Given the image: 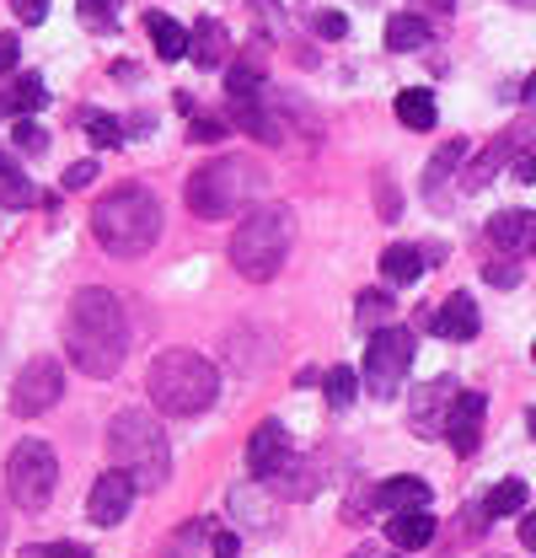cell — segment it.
I'll use <instances>...</instances> for the list:
<instances>
[{
  "instance_id": "36",
  "label": "cell",
  "mask_w": 536,
  "mask_h": 558,
  "mask_svg": "<svg viewBox=\"0 0 536 558\" xmlns=\"http://www.w3.org/2000/svg\"><path fill=\"white\" fill-rule=\"evenodd\" d=\"M22 558H92V548H81V543H33V548H22Z\"/></svg>"
},
{
  "instance_id": "13",
  "label": "cell",
  "mask_w": 536,
  "mask_h": 558,
  "mask_svg": "<svg viewBox=\"0 0 536 558\" xmlns=\"http://www.w3.org/2000/svg\"><path fill=\"white\" fill-rule=\"evenodd\" d=\"M451 403H456V381L451 376H435L429 387H418L413 392V429L418 435H446V414H451Z\"/></svg>"
},
{
  "instance_id": "39",
  "label": "cell",
  "mask_w": 536,
  "mask_h": 558,
  "mask_svg": "<svg viewBox=\"0 0 536 558\" xmlns=\"http://www.w3.org/2000/svg\"><path fill=\"white\" fill-rule=\"evenodd\" d=\"M11 11H16V22H27V27H38V22L49 16V0H11Z\"/></svg>"
},
{
  "instance_id": "47",
  "label": "cell",
  "mask_w": 536,
  "mask_h": 558,
  "mask_svg": "<svg viewBox=\"0 0 536 558\" xmlns=\"http://www.w3.org/2000/svg\"><path fill=\"white\" fill-rule=\"evenodd\" d=\"M521 97H526V102H536V75L526 81V86H521Z\"/></svg>"
},
{
  "instance_id": "27",
  "label": "cell",
  "mask_w": 536,
  "mask_h": 558,
  "mask_svg": "<svg viewBox=\"0 0 536 558\" xmlns=\"http://www.w3.org/2000/svg\"><path fill=\"white\" fill-rule=\"evenodd\" d=\"M510 150H515V135H499V140H494V145H488V150H483V156H477V161L467 167V178H462V183H467V189H488V183H494V172H499V167L510 161Z\"/></svg>"
},
{
  "instance_id": "19",
  "label": "cell",
  "mask_w": 536,
  "mask_h": 558,
  "mask_svg": "<svg viewBox=\"0 0 536 558\" xmlns=\"http://www.w3.org/2000/svg\"><path fill=\"white\" fill-rule=\"evenodd\" d=\"M467 161V140H446L440 150H435V161H429V172H424V194H429V205H446L440 194H446V183H451V172Z\"/></svg>"
},
{
  "instance_id": "17",
  "label": "cell",
  "mask_w": 536,
  "mask_h": 558,
  "mask_svg": "<svg viewBox=\"0 0 536 558\" xmlns=\"http://www.w3.org/2000/svg\"><path fill=\"white\" fill-rule=\"evenodd\" d=\"M231 124L247 130L253 140H264V145H279V140H284L279 119L264 108V92H258V97H231Z\"/></svg>"
},
{
  "instance_id": "35",
  "label": "cell",
  "mask_w": 536,
  "mask_h": 558,
  "mask_svg": "<svg viewBox=\"0 0 536 558\" xmlns=\"http://www.w3.org/2000/svg\"><path fill=\"white\" fill-rule=\"evenodd\" d=\"M11 140H16V150H22V156H44V150H49V130H44V124H33V119H16Z\"/></svg>"
},
{
  "instance_id": "24",
  "label": "cell",
  "mask_w": 536,
  "mask_h": 558,
  "mask_svg": "<svg viewBox=\"0 0 536 558\" xmlns=\"http://www.w3.org/2000/svg\"><path fill=\"white\" fill-rule=\"evenodd\" d=\"M424 264H429V253H418V247H407V242H392V247L381 253V275L392 279V284H413V279L424 275Z\"/></svg>"
},
{
  "instance_id": "25",
  "label": "cell",
  "mask_w": 536,
  "mask_h": 558,
  "mask_svg": "<svg viewBox=\"0 0 536 558\" xmlns=\"http://www.w3.org/2000/svg\"><path fill=\"white\" fill-rule=\"evenodd\" d=\"M49 102V86L38 75H16L11 92H0V113H38Z\"/></svg>"
},
{
  "instance_id": "9",
  "label": "cell",
  "mask_w": 536,
  "mask_h": 558,
  "mask_svg": "<svg viewBox=\"0 0 536 558\" xmlns=\"http://www.w3.org/2000/svg\"><path fill=\"white\" fill-rule=\"evenodd\" d=\"M60 398H65V371H60V360L38 354V360H27V365L16 371V387H11V409H16L22 418L49 414V409H54Z\"/></svg>"
},
{
  "instance_id": "8",
  "label": "cell",
  "mask_w": 536,
  "mask_h": 558,
  "mask_svg": "<svg viewBox=\"0 0 536 558\" xmlns=\"http://www.w3.org/2000/svg\"><path fill=\"white\" fill-rule=\"evenodd\" d=\"M407 365H413V333L407 328H376L370 349H365V387L376 398H398Z\"/></svg>"
},
{
  "instance_id": "32",
  "label": "cell",
  "mask_w": 536,
  "mask_h": 558,
  "mask_svg": "<svg viewBox=\"0 0 536 558\" xmlns=\"http://www.w3.org/2000/svg\"><path fill=\"white\" fill-rule=\"evenodd\" d=\"M81 130L92 135V145H102V150L124 145V135H130V130H124L119 119H108V113H97V108H86V113H81Z\"/></svg>"
},
{
  "instance_id": "45",
  "label": "cell",
  "mask_w": 536,
  "mask_h": 558,
  "mask_svg": "<svg viewBox=\"0 0 536 558\" xmlns=\"http://www.w3.org/2000/svg\"><path fill=\"white\" fill-rule=\"evenodd\" d=\"M418 11H429V16H451L456 0H418Z\"/></svg>"
},
{
  "instance_id": "22",
  "label": "cell",
  "mask_w": 536,
  "mask_h": 558,
  "mask_svg": "<svg viewBox=\"0 0 536 558\" xmlns=\"http://www.w3.org/2000/svg\"><path fill=\"white\" fill-rule=\"evenodd\" d=\"M429 44V22L418 16V11H398L392 22H387V49L392 54H413V49H424Z\"/></svg>"
},
{
  "instance_id": "6",
  "label": "cell",
  "mask_w": 536,
  "mask_h": 558,
  "mask_svg": "<svg viewBox=\"0 0 536 558\" xmlns=\"http://www.w3.org/2000/svg\"><path fill=\"white\" fill-rule=\"evenodd\" d=\"M108 451H113V462H119L139 488H161L167 473H172L167 435H161V424L145 414V409L113 414V424H108Z\"/></svg>"
},
{
  "instance_id": "50",
  "label": "cell",
  "mask_w": 536,
  "mask_h": 558,
  "mask_svg": "<svg viewBox=\"0 0 536 558\" xmlns=\"http://www.w3.org/2000/svg\"><path fill=\"white\" fill-rule=\"evenodd\" d=\"M354 558H370V554H354Z\"/></svg>"
},
{
  "instance_id": "49",
  "label": "cell",
  "mask_w": 536,
  "mask_h": 558,
  "mask_svg": "<svg viewBox=\"0 0 536 558\" xmlns=\"http://www.w3.org/2000/svg\"><path fill=\"white\" fill-rule=\"evenodd\" d=\"M0 537H5V515H0Z\"/></svg>"
},
{
  "instance_id": "33",
  "label": "cell",
  "mask_w": 536,
  "mask_h": 558,
  "mask_svg": "<svg viewBox=\"0 0 536 558\" xmlns=\"http://www.w3.org/2000/svg\"><path fill=\"white\" fill-rule=\"evenodd\" d=\"M75 11L92 33H113V22H119V0H75Z\"/></svg>"
},
{
  "instance_id": "46",
  "label": "cell",
  "mask_w": 536,
  "mask_h": 558,
  "mask_svg": "<svg viewBox=\"0 0 536 558\" xmlns=\"http://www.w3.org/2000/svg\"><path fill=\"white\" fill-rule=\"evenodd\" d=\"M521 543L536 554V515H521Z\"/></svg>"
},
{
  "instance_id": "2",
  "label": "cell",
  "mask_w": 536,
  "mask_h": 558,
  "mask_svg": "<svg viewBox=\"0 0 536 558\" xmlns=\"http://www.w3.org/2000/svg\"><path fill=\"white\" fill-rule=\"evenodd\" d=\"M161 199L145 189V183H119L108 189L97 205H92V236L102 242V253L113 258H145L156 242H161Z\"/></svg>"
},
{
  "instance_id": "20",
  "label": "cell",
  "mask_w": 536,
  "mask_h": 558,
  "mask_svg": "<svg viewBox=\"0 0 536 558\" xmlns=\"http://www.w3.org/2000/svg\"><path fill=\"white\" fill-rule=\"evenodd\" d=\"M226 54H231V44H226V27L209 16V22H199L194 27V38H188V60L199 70H220L226 65Z\"/></svg>"
},
{
  "instance_id": "14",
  "label": "cell",
  "mask_w": 536,
  "mask_h": 558,
  "mask_svg": "<svg viewBox=\"0 0 536 558\" xmlns=\"http://www.w3.org/2000/svg\"><path fill=\"white\" fill-rule=\"evenodd\" d=\"M488 242L499 247V253H536V209H499L494 220H488Z\"/></svg>"
},
{
  "instance_id": "11",
  "label": "cell",
  "mask_w": 536,
  "mask_h": 558,
  "mask_svg": "<svg viewBox=\"0 0 536 558\" xmlns=\"http://www.w3.org/2000/svg\"><path fill=\"white\" fill-rule=\"evenodd\" d=\"M483 418H488V398L483 392H456L451 414H446V440L456 457H472L477 440H483Z\"/></svg>"
},
{
  "instance_id": "7",
  "label": "cell",
  "mask_w": 536,
  "mask_h": 558,
  "mask_svg": "<svg viewBox=\"0 0 536 558\" xmlns=\"http://www.w3.org/2000/svg\"><path fill=\"white\" fill-rule=\"evenodd\" d=\"M60 484V462H54V446L49 440H16L11 457H5V494L16 510H44L54 499Z\"/></svg>"
},
{
  "instance_id": "5",
  "label": "cell",
  "mask_w": 536,
  "mask_h": 558,
  "mask_svg": "<svg viewBox=\"0 0 536 558\" xmlns=\"http://www.w3.org/2000/svg\"><path fill=\"white\" fill-rule=\"evenodd\" d=\"M290 236H295V220H290L284 205L253 209V215L236 226V236H231V264H236V275L253 279V284H268V279L284 269V258H290Z\"/></svg>"
},
{
  "instance_id": "26",
  "label": "cell",
  "mask_w": 536,
  "mask_h": 558,
  "mask_svg": "<svg viewBox=\"0 0 536 558\" xmlns=\"http://www.w3.org/2000/svg\"><path fill=\"white\" fill-rule=\"evenodd\" d=\"M0 205L5 209H27L38 205V189L27 183V172L11 161V156H0Z\"/></svg>"
},
{
  "instance_id": "18",
  "label": "cell",
  "mask_w": 536,
  "mask_h": 558,
  "mask_svg": "<svg viewBox=\"0 0 536 558\" xmlns=\"http://www.w3.org/2000/svg\"><path fill=\"white\" fill-rule=\"evenodd\" d=\"M429 505V484L424 478H413V473H402V478H387V484L376 488V510H424Z\"/></svg>"
},
{
  "instance_id": "41",
  "label": "cell",
  "mask_w": 536,
  "mask_h": 558,
  "mask_svg": "<svg viewBox=\"0 0 536 558\" xmlns=\"http://www.w3.org/2000/svg\"><path fill=\"white\" fill-rule=\"evenodd\" d=\"M483 275H488V284H499V290H510V284H521V269H515L510 258H504V264H488Z\"/></svg>"
},
{
  "instance_id": "51",
  "label": "cell",
  "mask_w": 536,
  "mask_h": 558,
  "mask_svg": "<svg viewBox=\"0 0 536 558\" xmlns=\"http://www.w3.org/2000/svg\"><path fill=\"white\" fill-rule=\"evenodd\" d=\"M532 354H536V349H532Z\"/></svg>"
},
{
  "instance_id": "3",
  "label": "cell",
  "mask_w": 536,
  "mask_h": 558,
  "mask_svg": "<svg viewBox=\"0 0 536 558\" xmlns=\"http://www.w3.org/2000/svg\"><path fill=\"white\" fill-rule=\"evenodd\" d=\"M150 403L172 418H194L220 398V371L204 360L199 349H167L150 360Z\"/></svg>"
},
{
  "instance_id": "43",
  "label": "cell",
  "mask_w": 536,
  "mask_h": 558,
  "mask_svg": "<svg viewBox=\"0 0 536 558\" xmlns=\"http://www.w3.org/2000/svg\"><path fill=\"white\" fill-rule=\"evenodd\" d=\"M515 183H536V150H526V156L515 161Z\"/></svg>"
},
{
  "instance_id": "44",
  "label": "cell",
  "mask_w": 536,
  "mask_h": 558,
  "mask_svg": "<svg viewBox=\"0 0 536 558\" xmlns=\"http://www.w3.org/2000/svg\"><path fill=\"white\" fill-rule=\"evenodd\" d=\"M236 548H242L236 532H220V537H215V558H236Z\"/></svg>"
},
{
  "instance_id": "42",
  "label": "cell",
  "mask_w": 536,
  "mask_h": 558,
  "mask_svg": "<svg viewBox=\"0 0 536 558\" xmlns=\"http://www.w3.org/2000/svg\"><path fill=\"white\" fill-rule=\"evenodd\" d=\"M16 54H22L16 33H0V75H11V70H16Z\"/></svg>"
},
{
  "instance_id": "38",
  "label": "cell",
  "mask_w": 536,
  "mask_h": 558,
  "mask_svg": "<svg viewBox=\"0 0 536 558\" xmlns=\"http://www.w3.org/2000/svg\"><path fill=\"white\" fill-rule=\"evenodd\" d=\"M92 178H97V161H70V167H65V178H60V183H65L70 194H75V189H86Z\"/></svg>"
},
{
  "instance_id": "31",
  "label": "cell",
  "mask_w": 536,
  "mask_h": 558,
  "mask_svg": "<svg viewBox=\"0 0 536 558\" xmlns=\"http://www.w3.org/2000/svg\"><path fill=\"white\" fill-rule=\"evenodd\" d=\"M354 392H360V376H354L349 365H333V371L322 376V398H328V409H338V414L354 403Z\"/></svg>"
},
{
  "instance_id": "48",
  "label": "cell",
  "mask_w": 536,
  "mask_h": 558,
  "mask_svg": "<svg viewBox=\"0 0 536 558\" xmlns=\"http://www.w3.org/2000/svg\"><path fill=\"white\" fill-rule=\"evenodd\" d=\"M526 429H532V440H536V409H532V414H526Z\"/></svg>"
},
{
  "instance_id": "16",
  "label": "cell",
  "mask_w": 536,
  "mask_h": 558,
  "mask_svg": "<svg viewBox=\"0 0 536 558\" xmlns=\"http://www.w3.org/2000/svg\"><path fill=\"white\" fill-rule=\"evenodd\" d=\"M387 537H392V548H402V554L429 548V543H435V515H429V505H424V510H392Z\"/></svg>"
},
{
  "instance_id": "15",
  "label": "cell",
  "mask_w": 536,
  "mask_h": 558,
  "mask_svg": "<svg viewBox=\"0 0 536 558\" xmlns=\"http://www.w3.org/2000/svg\"><path fill=\"white\" fill-rule=\"evenodd\" d=\"M429 328H435L440 339H451V344H467V339H477V328H483V317H477V301H472L467 290L446 295V306L429 317Z\"/></svg>"
},
{
  "instance_id": "21",
  "label": "cell",
  "mask_w": 536,
  "mask_h": 558,
  "mask_svg": "<svg viewBox=\"0 0 536 558\" xmlns=\"http://www.w3.org/2000/svg\"><path fill=\"white\" fill-rule=\"evenodd\" d=\"M435 119H440V108H435V92H424V86H407L398 92V124L402 130H435Z\"/></svg>"
},
{
  "instance_id": "10",
  "label": "cell",
  "mask_w": 536,
  "mask_h": 558,
  "mask_svg": "<svg viewBox=\"0 0 536 558\" xmlns=\"http://www.w3.org/2000/svg\"><path fill=\"white\" fill-rule=\"evenodd\" d=\"M134 494H139V484H134L124 468H113V473H102V478L92 484L86 515H92L97 526H119V521H124V515L134 510Z\"/></svg>"
},
{
  "instance_id": "1",
  "label": "cell",
  "mask_w": 536,
  "mask_h": 558,
  "mask_svg": "<svg viewBox=\"0 0 536 558\" xmlns=\"http://www.w3.org/2000/svg\"><path fill=\"white\" fill-rule=\"evenodd\" d=\"M65 354L92 381L119 376V365L130 360V317H124V301L113 290H102V284L75 290L65 312Z\"/></svg>"
},
{
  "instance_id": "40",
  "label": "cell",
  "mask_w": 536,
  "mask_h": 558,
  "mask_svg": "<svg viewBox=\"0 0 536 558\" xmlns=\"http://www.w3.org/2000/svg\"><path fill=\"white\" fill-rule=\"evenodd\" d=\"M220 135H226L220 119H194V124H188V140H199V145H215Z\"/></svg>"
},
{
  "instance_id": "23",
  "label": "cell",
  "mask_w": 536,
  "mask_h": 558,
  "mask_svg": "<svg viewBox=\"0 0 536 558\" xmlns=\"http://www.w3.org/2000/svg\"><path fill=\"white\" fill-rule=\"evenodd\" d=\"M145 33H150V44H156L161 60H183V54H188V33H183L167 11H150V16H145Z\"/></svg>"
},
{
  "instance_id": "34",
  "label": "cell",
  "mask_w": 536,
  "mask_h": 558,
  "mask_svg": "<svg viewBox=\"0 0 536 558\" xmlns=\"http://www.w3.org/2000/svg\"><path fill=\"white\" fill-rule=\"evenodd\" d=\"M226 92H231V97H258V92H264V70L247 65V60L231 65L226 70Z\"/></svg>"
},
{
  "instance_id": "29",
  "label": "cell",
  "mask_w": 536,
  "mask_h": 558,
  "mask_svg": "<svg viewBox=\"0 0 536 558\" xmlns=\"http://www.w3.org/2000/svg\"><path fill=\"white\" fill-rule=\"evenodd\" d=\"M526 510V484L521 478H504V484L488 488L483 499V521H499V515H521Z\"/></svg>"
},
{
  "instance_id": "12",
  "label": "cell",
  "mask_w": 536,
  "mask_h": 558,
  "mask_svg": "<svg viewBox=\"0 0 536 558\" xmlns=\"http://www.w3.org/2000/svg\"><path fill=\"white\" fill-rule=\"evenodd\" d=\"M284 462H290V435H284L279 418H264V424L253 429V440H247V473H253L258 484H268Z\"/></svg>"
},
{
  "instance_id": "30",
  "label": "cell",
  "mask_w": 536,
  "mask_h": 558,
  "mask_svg": "<svg viewBox=\"0 0 536 558\" xmlns=\"http://www.w3.org/2000/svg\"><path fill=\"white\" fill-rule=\"evenodd\" d=\"M354 306H360V312H354V317H360V328H370V333H376V328H392V312H398V301H392L387 290H365Z\"/></svg>"
},
{
  "instance_id": "37",
  "label": "cell",
  "mask_w": 536,
  "mask_h": 558,
  "mask_svg": "<svg viewBox=\"0 0 536 558\" xmlns=\"http://www.w3.org/2000/svg\"><path fill=\"white\" fill-rule=\"evenodd\" d=\"M312 27H317V38H343V33H349V16H343V11H312Z\"/></svg>"
},
{
  "instance_id": "4",
  "label": "cell",
  "mask_w": 536,
  "mask_h": 558,
  "mask_svg": "<svg viewBox=\"0 0 536 558\" xmlns=\"http://www.w3.org/2000/svg\"><path fill=\"white\" fill-rule=\"evenodd\" d=\"M258 194H264V167L247 161V156H215V161H204L199 172L188 178V209L199 220L242 215Z\"/></svg>"
},
{
  "instance_id": "28",
  "label": "cell",
  "mask_w": 536,
  "mask_h": 558,
  "mask_svg": "<svg viewBox=\"0 0 536 558\" xmlns=\"http://www.w3.org/2000/svg\"><path fill=\"white\" fill-rule=\"evenodd\" d=\"M268 484L279 488L284 499H312V494H317V468H312V462H295V457H290V462H284V468H279V473L268 478Z\"/></svg>"
}]
</instances>
